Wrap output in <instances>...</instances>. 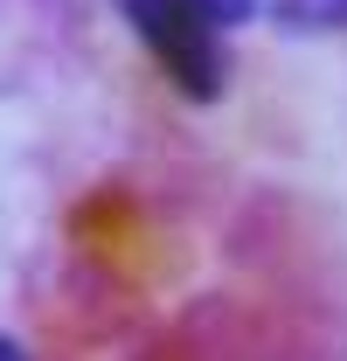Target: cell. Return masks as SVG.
Instances as JSON below:
<instances>
[{"instance_id":"4","label":"cell","mask_w":347,"mask_h":361,"mask_svg":"<svg viewBox=\"0 0 347 361\" xmlns=\"http://www.w3.org/2000/svg\"><path fill=\"white\" fill-rule=\"evenodd\" d=\"M0 361H21V348H14V341H0Z\"/></svg>"},{"instance_id":"3","label":"cell","mask_w":347,"mask_h":361,"mask_svg":"<svg viewBox=\"0 0 347 361\" xmlns=\"http://www.w3.org/2000/svg\"><path fill=\"white\" fill-rule=\"evenodd\" d=\"M188 7H195L209 28H236V21H250L257 7H271V0H188Z\"/></svg>"},{"instance_id":"1","label":"cell","mask_w":347,"mask_h":361,"mask_svg":"<svg viewBox=\"0 0 347 361\" xmlns=\"http://www.w3.org/2000/svg\"><path fill=\"white\" fill-rule=\"evenodd\" d=\"M132 21V35L146 42V56L174 77V90L188 97H216L222 90V28H209L188 0H118Z\"/></svg>"},{"instance_id":"2","label":"cell","mask_w":347,"mask_h":361,"mask_svg":"<svg viewBox=\"0 0 347 361\" xmlns=\"http://www.w3.org/2000/svg\"><path fill=\"white\" fill-rule=\"evenodd\" d=\"M278 14H285L292 28H341L347 0H278Z\"/></svg>"}]
</instances>
